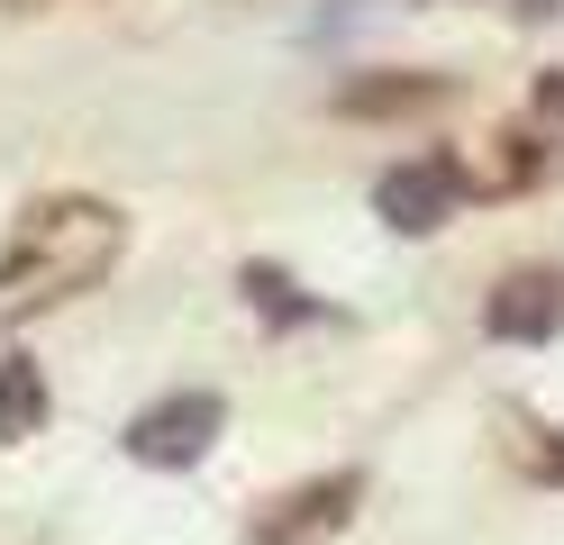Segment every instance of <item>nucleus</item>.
<instances>
[{
	"mask_svg": "<svg viewBox=\"0 0 564 545\" xmlns=\"http://www.w3.org/2000/svg\"><path fill=\"white\" fill-rule=\"evenodd\" d=\"M356 500H365V472L346 464V472H319V482H301V491H282L256 509V545H328L346 519H356Z\"/></svg>",
	"mask_w": 564,
	"mask_h": 545,
	"instance_id": "obj_4",
	"label": "nucleus"
},
{
	"mask_svg": "<svg viewBox=\"0 0 564 545\" xmlns=\"http://www.w3.org/2000/svg\"><path fill=\"white\" fill-rule=\"evenodd\" d=\"M219 436H228V400H219V391H164V400H147V410L119 427V446H128V464L192 472Z\"/></svg>",
	"mask_w": 564,
	"mask_h": 545,
	"instance_id": "obj_2",
	"label": "nucleus"
},
{
	"mask_svg": "<svg viewBox=\"0 0 564 545\" xmlns=\"http://www.w3.org/2000/svg\"><path fill=\"white\" fill-rule=\"evenodd\" d=\"M519 472L564 491V427H519Z\"/></svg>",
	"mask_w": 564,
	"mask_h": 545,
	"instance_id": "obj_9",
	"label": "nucleus"
},
{
	"mask_svg": "<svg viewBox=\"0 0 564 545\" xmlns=\"http://www.w3.org/2000/svg\"><path fill=\"white\" fill-rule=\"evenodd\" d=\"M119 209L110 200H37L10 228V246H0V301H19V309H46L64 301V291H83L110 273V254H119Z\"/></svg>",
	"mask_w": 564,
	"mask_h": 545,
	"instance_id": "obj_1",
	"label": "nucleus"
},
{
	"mask_svg": "<svg viewBox=\"0 0 564 545\" xmlns=\"http://www.w3.org/2000/svg\"><path fill=\"white\" fill-rule=\"evenodd\" d=\"M538 109H546V119H564V64H555V73H538Z\"/></svg>",
	"mask_w": 564,
	"mask_h": 545,
	"instance_id": "obj_10",
	"label": "nucleus"
},
{
	"mask_svg": "<svg viewBox=\"0 0 564 545\" xmlns=\"http://www.w3.org/2000/svg\"><path fill=\"white\" fill-rule=\"evenodd\" d=\"M455 100V73H410V64H382V73H346L328 91L337 119H419V109Z\"/></svg>",
	"mask_w": 564,
	"mask_h": 545,
	"instance_id": "obj_6",
	"label": "nucleus"
},
{
	"mask_svg": "<svg viewBox=\"0 0 564 545\" xmlns=\"http://www.w3.org/2000/svg\"><path fill=\"white\" fill-rule=\"evenodd\" d=\"M10 10H37V0H10Z\"/></svg>",
	"mask_w": 564,
	"mask_h": 545,
	"instance_id": "obj_12",
	"label": "nucleus"
},
{
	"mask_svg": "<svg viewBox=\"0 0 564 545\" xmlns=\"http://www.w3.org/2000/svg\"><path fill=\"white\" fill-rule=\"evenodd\" d=\"M237 291L256 301L264 327H301V318H319V301H310V291L282 273V264H264V254H246V264H237Z\"/></svg>",
	"mask_w": 564,
	"mask_h": 545,
	"instance_id": "obj_8",
	"label": "nucleus"
},
{
	"mask_svg": "<svg viewBox=\"0 0 564 545\" xmlns=\"http://www.w3.org/2000/svg\"><path fill=\"white\" fill-rule=\"evenodd\" d=\"M519 10H528V19H546V10H555V0H519Z\"/></svg>",
	"mask_w": 564,
	"mask_h": 545,
	"instance_id": "obj_11",
	"label": "nucleus"
},
{
	"mask_svg": "<svg viewBox=\"0 0 564 545\" xmlns=\"http://www.w3.org/2000/svg\"><path fill=\"white\" fill-rule=\"evenodd\" d=\"M37 427H46V373L0 346V446H19V436H37Z\"/></svg>",
	"mask_w": 564,
	"mask_h": 545,
	"instance_id": "obj_7",
	"label": "nucleus"
},
{
	"mask_svg": "<svg viewBox=\"0 0 564 545\" xmlns=\"http://www.w3.org/2000/svg\"><path fill=\"white\" fill-rule=\"evenodd\" d=\"M373 209H382V228H401V237H437L446 218L465 209V173H455V155H401V164L373 173Z\"/></svg>",
	"mask_w": 564,
	"mask_h": 545,
	"instance_id": "obj_3",
	"label": "nucleus"
},
{
	"mask_svg": "<svg viewBox=\"0 0 564 545\" xmlns=\"http://www.w3.org/2000/svg\"><path fill=\"white\" fill-rule=\"evenodd\" d=\"M482 337H501V346H546L564 337V273L555 264H519L491 282V301H482Z\"/></svg>",
	"mask_w": 564,
	"mask_h": 545,
	"instance_id": "obj_5",
	"label": "nucleus"
}]
</instances>
